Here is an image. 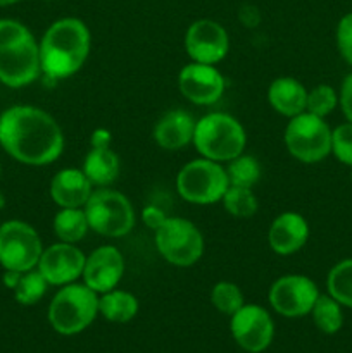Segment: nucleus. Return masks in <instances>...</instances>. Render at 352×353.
Here are the masks:
<instances>
[{
    "label": "nucleus",
    "instance_id": "nucleus-1",
    "mask_svg": "<svg viewBox=\"0 0 352 353\" xmlns=\"http://www.w3.org/2000/svg\"><path fill=\"white\" fill-rule=\"evenodd\" d=\"M0 145L26 165H48L64 150V133L57 121L33 105H14L0 114Z\"/></svg>",
    "mask_w": 352,
    "mask_h": 353
},
{
    "label": "nucleus",
    "instance_id": "nucleus-2",
    "mask_svg": "<svg viewBox=\"0 0 352 353\" xmlns=\"http://www.w3.org/2000/svg\"><path fill=\"white\" fill-rule=\"evenodd\" d=\"M38 48L41 74L50 79H66L76 74L88 59L92 34L81 19L62 17L47 28Z\"/></svg>",
    "mask_w": 352,
    "mask_h": 353
},
{
    "label": "nucleus",
    "instance_id": "nucleus-3",
    "mask_svg": "<svg viewBox=\"0 0 352 353\" xmlns=\"http://www.w3.org/2000/svg\"><path fill=\"white\" fill-rule=\"evenodd\" d=\"M40 74V48L31 31L19 21L0 19V83L23 88Z\"/></svg>",
    "mask_w": 352,
    "mask_h": 353
},
{
    "label": "nucleus",
    "instance_id": "nucleus-4",
    "mask_svg": "<svg viewBox=\"0 0 352 353\" xmlns=\"http://www.w3.org/2000/svg\"><path fill=\"white\" fill-rule=\"evenodd\" d=\"M200 157L214 162H230L244 154L247 134L240 121L224 112H211L195 123L192 140Z\"/></svg>",
    "mask_w": 352,
    "mask_h": 353
},
{
    "label": "nucleus",
    "instance_id": "nucleus-5",
    "mask_svg": "<svg viewBox=\"0 0 352 353\" xmlns=\"http://www.w3.org/2000/svg\"><path fill=\"white\" fill-rule=\"evenodd\" d=\"M99 316V293L85 283H69L61 286L48 305V323L64 336L85 331Z\"/></svg>",
    "mask_w": 352,
    "mask_h": 353
},
{
    "label": "nucleus",
    "instance_id": "nucleus-6",
    "mask_svg": "<svg viewBox=\"0 0 352 353\" xmlns=\"http://www.w3.org/2000/svg\"><path fill=\"white\" fill-rule=\"evenodd\" d=\"M85 214L90 230L106 238H121L131 233L135 228V209L126 195L106 188L93 190L88 202L85 203Z\"/></svg>",
    "mask_w": 352,
    "mask_h": 353
},
{
    "label": "nucleus",
    "instance_id": "nucleus-7",
    "mask_svg": "<svg viewBox=\"0 0 352 353\" xmlns=\"http://www.w3.org/2000/svg\"><path fill=\"white\" fill-rule=\"evenodd\" d=\"M230 186L226 169L209 159H195L179 169L176 190L183 200L195 205H213L221 202Z\"/></svg>",
    "mask_w": 352,
    "mask_h": 353
},
{
    "label": "nucleus",
    "instance_id": "nucleus-8",
    "mask_svg": "<svg viewBox=\"0 0 352 353\" xmlns=\"http://www.w3.org/2000/svg\"><path fill=\"white\" fill-rule=\"evenodd\" d=\"M283 140L289 154L304 164H317L331 154V128L323 117L311 112L292 117Z\"/></svg>",
    "mask_w": 352,
    "mask_h": 353
},
{
    "label": "nucleus",
    "instance_id": "nucleus-9",
    "mask_svg": "<svg viewBox=\"0 0 352 353\" xmlns=\"http://www.w3.org/2000/svg\"><path fill=\"white\" fill-rule=\"evenodd\" d=\"M155 247L166 262L176 268H190L204 255V234L192 221L183 217H166L154 231Z\"/></svg>",
    "mask_w": 352,
    "mask_h": 353
},
{
    "label": "nucleus",
    "instance_id": "nucleus-10",
    "mask_svg": "<svg viewBox=\"0 0 352 353\" xmlns=\"http://www.w3.org/2000/svg\"><path fill=\"white\" fill-rule=\"evenodd\" d=\"M41 252L40 234L28 223L14 219L0 226V265L6 271H31L38 265Z\"/></svg>",
    "mask_w": 352,
    "mask_h": 353
},
{
    "label": "nucleus",
    "instance_id": "nucleus-11",
    "mask_svg": "<svg viewBox=\"0 0 352 353\" xmlns=\"http://www.w3.org/2000/svg\"><path fill=\"white\" fill-rule=\"evenodd\" d=\"M317 285L302 274H286L276 279L268 293L269 305L283 317H304L311 314L317 296Z\"/></svg>",
    "mask_w": 352,
    "mask_h": 353
},
{
    "label": "nucleus",
    "instance_id": "nucleus-12",
    "mask_svg": "<svg viewBox=\"0 0 352 353\" xmlns=\"http://www.w3.org/2000/svg\"><path fill=\"white\" fill-rule=\"evenodd\" d=\"M230 330L238 347L248 353L264 352L275 336V323L269 312L254 303H245L231 316Z\"/></svg>",
    "mask_w": 352,
    "mask_h": 353
},
{
    "label": "nucleus",
    "instance_id": "nucleus-13",
    "mask_svg": "<svg viewBox=\"0 0 352 353\" xmlns=\"http://www.w3.org/2000/svg\"><path fill=\"white\" fill-rule=\"evenodd\" d=\"M185 50L192 62L216 65L230 52V37L216 21L199 19L186 30Z\"/></svg>",
    "mask_w": 352,
    "mask_h": 353
},
{
    "label": "nucleus",
    "instance_id": "nucleus-14",
    "mask_svg": "<svg viewBox=\"0 0 352 353\" xmlns=\"http://www.w3.org/2000/svg\"><path fill=\"white\" fill-rule=\"evenodd\" d=\"M223 74L216 65L188 62L178 74V88L195 105H213L224 93Z\"/></svg>",
    "mask_w": 352,
    "mask_h": 353
},
{
    "label": "nucleus",
    "instance_id": "nucleus-15",
    "mask_svg": "<svg viewBox=\"0 0 352 353\" xmlns=\"http://www.w3.org/2000/svg\"><path fill=\"white\" fill-rule=\"evenodd\" d=\"M86 255L75 243H59L43 248L37 269L48 285L64 286L81 278Z\"/></svg>",
    "mask_w": 352,
    "mask_h": 353
},
{
    "label": "nucleus",
    "instance_id": "nucleus-16",
    "mask_svg": "<svg viewBox=\"0 0 352 353\" xmlns=\"http://www.w3.org/2000/svg\"><path fill=\"white\" fill-rule=\"evenodd\" d=\"M124 274L123 254L113 245L95 248L85 259L81 279L90 290L102 295L117 288Z\"/></svg>",
    "mask_w": 352,
    "mask_h": 353
},
{
    "label": "nucleus",
    "instance_id": "nucleus-17",
    "mask_svg": "<svg viewBox=\"0 0 352 353\" xmlns=\"http://www.w3.org/2000/svg\"><path fill=\"white\" fill-rule=\"evenodd\" d=\"M309 240V224L299 212H282L268 230V245L275 254L292 255Z\"/></svg>",
    "mask_w": 352,
    "mask_h": 353
},
{
    "label": "nucleus",
    "instance_id": "nucleus-18",
    "mask_svg": "<svg viewBox=\"0 0 352 353\" xmlns=\"http://www.w3.org/2000/svg\"><path fill=\"white\" fill-rule=\"evenodd\" d=\"M92 192L93 185L81 169H61L50 181V196L61 209H83Z\"/></svg>",
    "mask_w": 352,
    "mask_h": 353
},
{
    "label": "nucleus",
    "instance_id": "nucleus-19",
    "mask_svg": "<svg viewBox=\"0 0 352 353\" xmlns=\"http://www.w3.org/2000/svg\"><path fill=\"white\" fill-rule=\"evenodd\" d=\"M193 116L183 109H173L162 114L154 126V140L162 150L176 152L192 143L195 133Z\"/></svg>",
    "mask_w": 352,
    "mask_h": 353
},
{
    "label": "nucleus",
    "instance_id": "nucleus-20",
    "mask_svg": "<svg viewBox=\"0 0 352 353\" xmlns=\"http://www.w3.org/2000/svg\"><path fill=\"white\" fill-rule=\"evenodd\" d=\"M268 102L273 110L292 119L306 112L307 90L299 79L292 76H280L269 85Z\"/></svg>",
    "mask_w": 352,
    "mask_h": 353
},
{
    "label": "nucleus",
    "instance_id": "nucleus-21",
    "mask_svg": "<svg viewBox=\"0 0 352 353\" xmlns=\"http://www.w3.org/2000/svg\"><path fill=\"white\" fill-rule=\"evenodd\" d=\"M121 162L116 152L107 145V147H92L86 154L83 162L81 171L97 188H106L113 185L119 176Z\"/></svg>",
    "mask_w": 352,
    "mask_h": 353
},
{
    "label": "nucleus",
    "instance_id": "nucleus-22",
    "mask_svg": "<svg viewBox=\"0 0 352 353\" xmlns=\"http://www.w3.org/2000/svg\"><path fill=\"white\" fill-rule=\"evenodd\" d=\"M99 314L116 324L130 323L138 314V300L124 290H110L99 296Z\"/></svg>",
    "mask_w": 352,
    "mask_h": 353
},
{
    "label": "nucleus",
    "instance_id": "nucleus-23",
    "mask_svg": "<svg viewBox=\"0 0 352 353\" xmlns=\"http://www.w3.org/2000/svg\"><path fill=\"white\" fill-rule=\"evenodd\" d=\"M54 231L59 241L78 243L90 231L85 209H61L54 217Z\"/></svg>",
    "mask_w": 352,
    "mask_h": 353
},
{
    "label": "nucleus",
    "instance_id": "nucleus-24",
    "mask_svg": "<svg viewBox=\"0 0 352 353\" xmlns=\"http://www.w3.org/2000/svg\"><path fill=\"white\" fill-rule=\"evenodd\" d=\"M314 324L317 330L324 334H335L344 326V312L342 305L326 293V295L317 296L313 310H311Z\"/></svg>",
    "mask_w": 352,
    "mask_h": 353
},
{
    "label": "nucleus",
    "instance_id": "nucleus-25",
    "mask_svg": "<svg viewBox=\"0 0 352 353\" xmlns=\"http://www.w3.org/2000/svg\"><path fill=\"white\" fill-rule=\"evenodd\" d=\"M328 295L342 307L352 309V257L337 262L326 276Z\"/></svg>",
    "mask_w": 352,
    "mask_h": 353
},
{
    "label": "nucleus",
    "instance_id": "nucleus-26",
    "mask_svg": "<svg viewBox=\"0 0 352 353\" xmlns=\"http://www.w3.org/2000/svg\"><path fill=\"white\" fill-rule=\"evenodd\" d=\"M221 202H223L224 210L237 219H251L259 210L255 193L252 192V188H244V186H228Z\"/></svg>",
    "mask_w": 352,
    "mask_h": 353
},
{
    "label": "nucleus",
    "instance_id": "nucleus-27",
    "mask_svg": "<svg viewBox=\"0 0 352 353\" xmlns=\"http://www.w3.org/2000/svg\"><path fill=\"white\" fill-rule=\"evenodd\" d=\"M228 181L233 186L254 188L261 179V164L254 155L240 154L238 157L226 162Z\"/></svg>",
    "mask_w": 352,
    "mask_h": 353
},
{
    "label": "nucleus",
    "instance_id": "nucleus-28",
    "mask_svg": "<svg viewBox=\"0 0 352 353\" xmlns=\"http://www.w3.org/2000/svg\"><path fill=\"white\" fill-rule=\"evenodd\" d=\"M47 279L41 276V272L37 268L31 271L21 272L19 279H17L16 286L12 288L14 299L21 303V305H35L43 299L48 288Z\"/></svg>",
    "mask_w": 352,
    "mask_h": 353
},
{
    "label": "nucleus",
    "instance_id": "nucleus-29",
    "mask_svg": "<svg viewBox=\"0 0 352 353\" xmlns=\"http://www.w3.org/2000/svg\"><path fill=\"white\" fill-rule=\"evenodd\" d=\"M211 302H213L214 309L226 316H233L237 310L245 305L244 293L231 281L216 283L211 290Z\"/></svg>",
    "mask_w": 352,
    "mask_h": 353
},
{
    "label": "nucleus",
    "instance_id": "nucleus-30",
    "mask_svg": "<svg viewBox=\"0 0 352 353\" xmlns=\"http://www.w3.org/2000/svg\"><path fill=\"white\" fill-rule=\"evenodd\" d=\"M338 107V92L330 85H316L314 88L307 90L306 112L314 114L317 117L326 119L331 112Z\"/></svg>",
    "mask_w": 352,
    "mask_h": 353
},
{
    "label": "nucleus",
    "instance_id": "nucleus-31",
    "mask_svg": "<svg viewBox=\"0 0 352 353\" xmlns=\"http://www.w3.org/2000/svg\"><path fill=\"white\" fill-rule=\"evenodd\" d=\"M331 154L338 162L352 168V123L349 121L331 130Z\"/></svg>",
    "mask_w": 352,
    "mask_h": 353
},
{
    "label": "nucleus",
    "instance_id": "nucleus-32",
    "mask_svg": "<svg viewBox=\"0 0 352 353\" xmlns=\"http://www.w3.org/2000/svg\"><path fill=\"white\" fill-rule=\"evenodd\" d=\"M335 41H337V48L340 57L352 65V12L345 14L337 24V31H335Z\"/></svg>",
    "mask_w": 352,
    "mask_h": 353
},
{
    "label": "nucleus",
    "instance_id": "nucleus-33",
    "mask_svg": "<svg viewBox=\"0 0 352 353\" xmlns=\"http://www.w3.org/2000/svg\"><path fill=\"white\" fill-rule=\"evenodd\" d=\"M338 107L342 109L345 121L352 123V72H349L342 79L340 90H338Z\"/></svg>",
    "mask_w": 352,
    "mask_h": 353
},
{
    "label": "nucleus",
    "instance_id": "nucleus-34",
    "mask_svg": "<svg viewBox=\"0 0 352 353\" xmlns=\"http://www.w3.org/2000/svg\"><path fill=\"white\" fill-rule=\"evenodd\" d=\"M141 219H144L145 226H148L152 231H155L166 221V214L162 212L159 207L148 205L145 207L144 212H141Z\"/></svg>",
    "mask_w": 352,
    "mask_h": 353
},
{
    "label": "nucleus",
    "instance_id": "nucleus-35",
    "mask_svg": "<svg viewBox=\"0 0 352 353\" xmlns=\"http://www.w3.org/2000/svg\"><path fill=\"white\" fill-rule=\"evenodd\" d=\"M110 143V134L106 130H97L92 134V147H107Z\"/></svg>",
    "mask_w": 352,
    "mask_h": 353
},
{
    "label": "nucleus",
    "instance_id": "nucleus-36",
    "mask_svg": "<svg viewBox=\"0 0 352 353\" xmlns=\"http://www.w3.org/2000/svg\"><path fill=\"white\" fill-rule=\"evenodd\" d=\"M19 2V0H0V7H6V6H12V3Z\"/></svg>",
    "mask_w": 352,
    "mask_h": 353
},
{
    "label": "nucleus",
    "instance_id": "nucleus-37",
    "mask_svg": "<svg viewBox=\"0 0 352 353\" xmlns=\"http://www.w3.org/2000/svg\"><path fill=\"white\" fill-rule=\"evenodd\" d=\"M3 207H6V196H3L2 192H0V212L3 210Z\"/></svg>",
    "mask_w": 352,
    "mask_h": 353
},
{
    "label": "nucleus",
    "instance_id": "nucleus-38",
    "mask_svg": "<svg viewBox=\"0 0 352 353\" xmlns=\"http://www.w3.org/2000/svg\"><path fill=\"white\" fill-rule=\"evenodd\" d=\"M351 181H352V168H351Z\"/></svg>",
    "mask_w": 352,
    "mask_h": 353
},
{
    "label": "nucleus",
    "instance_id": "nucleus-39",
    "mask_svg": "<svg viewBox=\"0 0 352 353\" xmlns=\"http://www.w3.org/2000/svg\"><path fill=\"white\" fill-rule=\"evenodd\" d=\"M0 174H2V165H0Z\"/></svg>",
    "mask_w": 352,
    "mask_h": 353
}]
</instances>
